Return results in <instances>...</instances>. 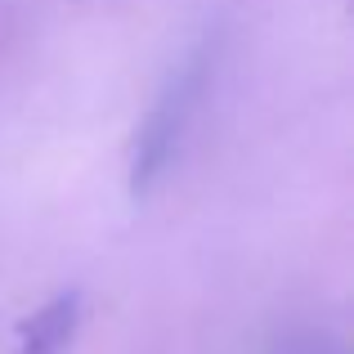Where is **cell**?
Here are the masks:
<instances>
[{
	"label": "cell",
	"mask_w": 354,
	"mask_h": 354,
	"mask_svg": "<svg viewBox=\"0 0 354 354\" xmlns=\"http://www.w3.org/2000/svg\"><path fill=\"white\" fill-rule=\"evenodd\" d=\"M216 72V36H202L184 63L166 77V86L157 90L153 108H148L144 126L135 135V153H130V189L148 193L157 180L166 175V166L175 162L184 135H189L193 117L202 108V95H207V81Z\"/></svg>",
	"instance_id": "cell-1"
},
{
	"label": "cell",
	"mask_w": 354,
	"mask_h": 354,
	"mask_svg": "<svg viewBox=\"0 0 354 354\" xmlns=\"http://www.w3.org/2000/svg\"><path fill=\"white\" fill-rule=\"evenodd\" d=\"M81 328V292H59L18 323V354H68Z\"/></svg>",
	"instance_id": "cell-2"
}]
</instances>
